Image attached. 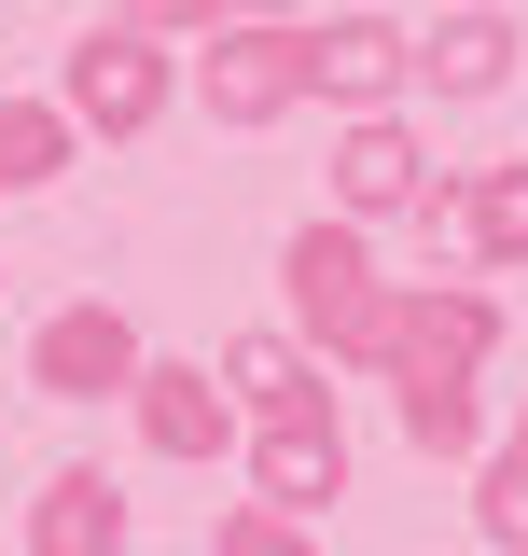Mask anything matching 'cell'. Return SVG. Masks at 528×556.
Segmentation results:
<instances>
[{
    "label": "cell",
    "instance_id": "obj_1",
    "mask_svg": "<svg viewBox=\"0 0 528 556\" xmlns=\"http://www.w3.org/2000/svg\"><path fill=\"white\" fill-rule=\"evenodd\" d=\"M278 292H292V348L320 362V376H376V348H390V265H376V237L362 223H292L278 237Z\"/></svg>",
    "mask_w": 528,
    "mask_h": 556
},
{
    "label": "cell",
    "instance_id": "obj_2",
    "mask_svg": "<svg viewBox=\"0 0 528 556\" xmlns=\"http://www.w3.org/2000/svg\"><path fill=\"white\" fill-rule=\"evenodd\" d=\"M56 112H70V139H153L167 112H181V56L98 14V28L56 56Z\"/></svg>",
    "mask_w": 528,
    "mask_h": 556
},
{
    "label": "cell",
    "instance_id": "obj_3",
    "mask_svg": "<svg viewBox=\"0 0 528 556\" xmlns=\"http://www.w3.org/2000/svg\"><path fill=\"white\" fill-rule=\"evenodd\" d=\"M501 362V292L487 278H390V348H376V376L417 390V376H487Z\"/></svg>",
    "mask_w": 528,
    "mask_h": 556
},
{
    "label": "cell",
    "instance_id": "obj_4",
    "mask_svg": "<svg viewBox=\"0 0 528 556\" xmlns=\"http://www.w3.org/2000/svg\"><path fill=\"white\" fill-rule=\"evenodd\" d=\"M209 56H196V98H209V126H278V112H306V28H196Z\"/></svg>",
    "mask_w": 528,
    "mask_h": 556
},
{
    "label": "cell",
    "instance_id": "obj_5",
    "mask_svg": "<svg viewBox=\"0 0 528 556\" xmlns=\"http://www.w3.org/2000/svg\"><path fill=\"white\" fill-rule=\"evenodd\" d=\"M139 362H153L139 320L112 306V292H84V306H56V320L28 334V390H42V404H126Z\"/></svg>",
    "mask_w": 528,
    "mask_h": 556
},
{
    "label": "cell",
    "instance_id": "obj_6",
    "mask_svg": "<svg viewBox=\"0 0 528 556\" xmlns=\"http://www.w3.org/2000/svg\"><path fill=\"white\" fill-rule=\"evenodd\" d=\"M403 84H417V28H403V14H320V28H306V98H334L348 126L390 112Z\"/></svg>",
    "mask_w": 528,
    "mask_h": 556
},
{
    "label": "cell",
    "instance_id": "obj_7",
    "mask_svg": "<svg viewBox=\"0 0 528 556\" xmlns=\"http://www.w3.org/2000/svg\"><path fill=\"white\" fill-rule=\"evenodd\" d=\"M126 417H139V445L181 459V473L237 459V404L209 390V362H139V376H126Z\"/></svg>",
    "mask_w": 528,
    "mask_h": 556
},
{
    "label": "cell",
    "instance_id": "obj_8",
    "mask_svg": "<svg viewBox=\"0 0 528 556\" xmlns=\"http://www.w3.org/2000/svg\"><path fill=\"white\" fill-rule=\"evenodd\" d=\"M334 501H348V417H278V431H251V515L320 529Z\"/></svg>",
    "mask_w": 528,
    "mask_h": 556
},
{
    "label": "cell",
    "instance_id": "obj_9",
    "mask_svg": "<svg viewBox=\"0 0 528 556\" xmlns=\"http://www.w3.org/2000/svg\"><path fill=\"white\" fill-rule=\"evenodd\" d=\"M431 181V139L403 126V112H362V126L334 139V223H403Z\"/></svg>",
    "mask_w": 528,
    "mask_h": 556
},
{
    "label": "cell",
    "instance_id": "obj_10",
    "mask_svg": "<svg viewBox=\"0 0 528 556\" xmlns=\"http://www.w3.org/2000/svg\"><path fill=\"white\" fill-rule=\"evenodd\" d=\"M209 390H223V404L251 417V431H278V417H334V390H320V362H306V348H292V334H237V348H223V362H209Z\"/></svg>",
    "mask_w": 528,
    "mask_h": 556
},
{
    "label": "cell",
    "instance_id": "obj_11",
    "mask_svg": "<svg viewBox=\"0 0 528 556\" xmlns=\"http://www.w3.org/2000/svg\"><path fill=\"white\" fill-rule=\"evenodd\" d=\"M28 556H126V486L98 473V459L42 473V501H28Z\"/></svg>",
    "mask_w": 528,
    "mask_h": 556
},
{
    "label": "cell",
    "instance_id": "obj_12",
    "mask_svg": "<svg viewBox=\"0 0 528 556\" xmlns=\"http://www.w3.org/2000/svg\"><path fill=\"white\" fill-rule=\"evenodd\" d=\"M515 14H431V42H417V84L431 98H501L515 84Z\"/></svg>",
    "mask_w": 528,
    "mask_h": 556
},
{
    "label": "cell",
    "instance_id": "obj_13",
    "mask_svg": "<svg viewBox=\"0 0 528 556\" xmlns=\"http://www.w3.org/2000/svg\"><path fill=\"white\" fill-rule=\"evenodd\" d=\"M460 251L473 265H528V153H501V167H460Z\"/></svg>",
    "mask_w": 528,
    "mask_h": 556
},
{
    "label": "cell",
    "instance_id": "obj_14",
    "mask_svg": "<svg viewBox=\"0 0 528 556\" xmlns=\"http://www.w3.org/2000/svg\"><path fill=\"white\" fill-rule=\"evenodd\" d=\"M70 112L56 98H0V195H42V181H70Z\"/></svg>",
    "mask_w": 528,
    "mask_h": 556
},
{
    "label": "cell",
    "instance_id": "obj_15",
    "mask_svg": "<svg viewBox=\"0 0 528 556\" xmlns=\"http://www.w3.org/2000/svg\"><path fill=\"white\" fill-rule=\"evenodd\" d=\"M390 404H403V445H417V459H487V390L417 376V390H390Z\"/></svg>",
    "mask_w": 528,
    "mask_h": 556
},
{
    "label": "cell",
    "instance_id": "obj_16",
    "mask_svg": "<svg viewBox=\"0 0 528 556\" xmlns=\"http://www.w3.org/2000/svg\"><path fill=\"white\" fill-rule=\"evenodd\" d=\"M473 529H487L501 556H528V459H515V445L473 459Z\"/></svg>",
    "mask_w": 528,
    "mask_h": 556
},
{
    "label": "cell",
    "instance_id": "obj_17",
    "mask_svg": "<svg viewBox=\"0 0 528 556\" xmlns=\"http://www.w3.org/2000/svg\"><path fill=\"white\" fill-rule=\"evenodd\" d=\"M209 556H320V529H292V515H251V501H237V515L209 529Z\"/></svg>",
    "mask_w": 528,
    "mask_h": 556
},
{
    "label": "cell",
    "instance_id": "obj_18",
    "mask_svg": "<svg viewBox=\"0 0 528 556\" xmlns=\"http://www.w3.org/2000/svg\"><path fill=\"white\" fill-rule=\"evenodd\" d=\"M112 28H139V42H196V28H223V0H112Z\"/></svg>",
    "mask_w": 528,
    "mask_h": 556
},
{
    "label": "cell",
    "instance_id": "obj_19",
    "mask_svg": "<svg viewBox=\"0 0 528 556\" xmlns=\"http://www.w3.org/2000/svg\"><path fill=\"white\" fill-rule=\"evenodd\" d=\"M237 28H306V0H223Z\"/></svg>",
    "mask_w": 528,
    "mask_h": 556
},
{
    "label": "cell",
    "instance_id": "obj_20",
    "mask_svg": "<svg viewBox=\"0 0 528 556\" xmlns=\"http://www.w3.org/2000/svg\"><path fill=\"white\" fill-rule=\"evenodd\" d=\"M501 445H515V459H528V404H515V417H501Z\"/></svg>",
    "mask_w": 528,
    "mask_h": 556
}]
</instances>
